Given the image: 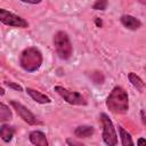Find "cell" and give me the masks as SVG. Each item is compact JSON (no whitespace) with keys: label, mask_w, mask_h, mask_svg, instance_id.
<instances>
[{"label":"cell","mask_w":146,"mask_h":146,"mask_svg":"<svg viewBox=\"0 0 146 146\" xmlns=\"http://www.w3.org/2000/svg\"><path fill=\"white\" fill-rule=\"evenodd\" d=\"M106 107L114 114H124L129 110V97L122 87H114L106 98Z\"/></svg>","instance_id":"1"},{"label":"cell","mask_w":146,"mask_h":146,"mask_svg":"<svg viewBox=\"0 0 146 146\" xmlns=\"http://www.w3.org/2000/svg\"><path fill=\"white\" fill-rule=\"evenodd\" d=\"M42 54L35 47H29L24 49L19 56V65L26 72H35L42 64Z\"/></svg>","instance_id":"2"},{"label":"cell","mask_w":146,"mask_h":146,"mask_svg":"<svg viewBox=\"0 0 146 146\" xmlns=\"http://www.w3.org/2000/svg\"><path fill=\"white\" fill-rule=\"evenodd\" d=\"M54 46L56 49V52L60 59H68L72 56L73 48L71 40L66 32L58 31L54 35Z\"/></svg>","instance_id":"3"},{"label":"cell","mask_w":146,"mask_h":146,"mask_svg":"<svg viewBox=\"0 0 146 146\" xmlns=\"http://www.w3.org/2000/svg\"><path fill=\"white\" fill-rule=\"evenodd\" d=\"M100 123L103 127V140L106 145L115 146L117 145V136L115 132V128L113 125V122L108 117L107 114L102 113L100 114Z\"/></svg>","instance_id":"4"},{"label":"cell","mask_w":146,"mask_h":146,"mask_svg":"<svg viewBox=\"0 0 146 146\" xmlns=\"http://www.w3.org/2000/svg\"><path fill=\"white\" fill-rule=\"evenodd\" d=\"M0 21L5 25L13 26V27H22V29L29 27V23L24 18L3 8L0 9Z\"/></svg>","instance_id":"5"},{"label":"cell","mask_w":146,"mask_h":146,"mask_svg":"<svg viewBox=\"0 0 146 146\" xmlns=\"http://www.w3.org/2000/svg\"><path fill=\"white\" fill-rule=\"evenodd\" d=\"M54 90H55L65 102H67V103L71 104V105H87L86 98H84L81 94H79V92H76V91H70V90L65 89V88L62 87V86H56V87L54 88Z\"/></svg>","instance_id":"6"},{"label":"cell","mask_w":146,"mask_h":146,"mask_svg":"<svg viewBox=\"0 0 146 146\" xmlns=\"http://www.w3.org/2000/svg\"><path fill=\"white\" fill-rule=\"evenodd\" d=\"M10 105H11L13 108L16 111L17 115H18L23 121H25L26 123H29V124H31V125L42 124V122L39 121V120L36 119V116H35L27 107H25L23 104L16 102V100H10Z\"/></svg>","instance_id":"7"},{"label":"cell","mask_w":146,"mask_h":146,"mask_svg":"<svg viewBox=\"0 0 146 146\" xmlns=\"http://www.w3.org/2000/svg\"><path fill=\"white\" fill-rule=\"evenodd\" d=\"M120 21H121V23L124 27H127L129 30H132V31L138 30L141 26V22L138 18H136L131 15H123V16H121Z\"/></svg>","instance_id":"8"},{"label":"cell","mask_w":146,"mask_h":146,"mask_svg":"<svg viewBox=\"0 0 146 146\" xmlns=\"http://www.w3.org/2000/svg\"><path fill=\"white\" fill-rule=\"evenodd\" d=\"M29 139L33 145L36 146H48V140L46 138V135L42 131L39 130H34L31 131L29 135Z\"/></svg>","instance_id":"9"},{"label":"cell","mask_w":146,"mask_h":146,"mask_svg":"<svg viewBox=\"0 0 146 146\" xmlns=\"http://www.w3.org/2000/svg\"><path fill=\"white\" fill-rule=\"evenodd\" d=\"M26 92H27V95H29L34 102H36V103H39V104H50V103H51V99H50L48 96L41 94V92L38 91V90H34V89H32V88H26Z\"/></svg>","instance_id":"10"},{"label":"cell","mask_w":146,"mask_h":146,"mask_svg":"<svg viewBox=\"0 0 146 146\" xmlns=\"http://www.w3.org/2000/svg\"><path fill=\"white\" fill-rule=\"evenodd\" d=\"M14 133H15V129L9 124H2L0 127V137L5 143L10 141L14 137Z\"/></svg>","instance_id":"11"},{"label":"cell","mask_w":146,"mask_h":146,"mask_svg":"<svg viewBox=\"0 0 146 146\" xmlns=\"http://www.w3.org/2000/svg\"><path fill=\"white\" fill-rule=\"evenodd\" d=\"M94 128L91 125H79L74 130V135L78 138H89L94 133Z\"/></svg>","instance_id":"12"},{"label":"cell","mask_w":146,"mask_h":146,"mask_svg":"<svg viewBox=\"0 0 146 146\" xmlns=\"http://www.w3.org/2000/svg\"><path fill=\"white\" fill-rule=\"evenodd\" d=\"M128 78H129V81L131 82V84H132L135 88H137L138 90L141 91V90L145 88V83H144V81H143L137 74H135L133 72H130L129 75H128Z\"/></svg>","instance_id":"13"},{"label":"cell","mask_w":146,"mask_h":146,"mask_svg":"<svg viewBox=\"0 0 146 146\" xmlns=\"http://www.w3.org/2000/svg\"><path fill=\"white\" fill-rule=\"evenodd\" d=\"M11 117H13V114H11V111L9 110V107L6 104L1 103L0 104V121L1 122L9 121Z\"/></svg>","instance_id":"14"},{"label":"cell","mask_w":146,"mask_h":146,"mask_svg":"<svg viewBox=\"0 0 146 146\" xmlns=\"http://www.w3.org/2000/svg\"><path fill=\"white\" fill-rule=\"evenodd\" d=\"M119 132H120V137H121V144L123 146H132L133 141L131 139V136L129 132H127L122 127H119Z\"/></svg>","instance_id":"15"},{"label":"cell","mask_w":146,"mask_h":146,"mask_svg":"<svg viewBox=\"0 0 146 146\" xmlns=\"http://www.w3.org/2000/svg\"><path fill=\"white\" fill-rule=\"evenodd\" d=\"M107 5H108L107 0H96V2L94 3L92 8L96 9V10H105Z\"/></svg>","instance_id":"16"},{"label":"cell","mask_w":146,"mask_h":146,"mask_svg":"<svg viewBox=\"0 0 146 146\" xmlns=\"http://www.w3.org/2000/svg\"><path fill=\"white\" fill-rule=\"evenodd\" d=\"M9 88H13V89H15V90H18V91H22L23 90V88L19 86V84H17V83H15V82H11V81H6L5 82Z\"/></svg>","instance_id":"17"},{"label":"cell","mask_w":146,"mask_h":146,"mask_svg":"<svg viewBox=\"0 0 146 146\" xmlns=\"http://www.w3.org/2000/svg\"><path fill=\"white\" fill-rule=\"evenodd\" d=\"M22 2L24 3H31V5H36V3H40L42 0H21Z\"/></svg>","instance_id":"18"},{"label":"cell","mask_w":146,"mask_h":146,"mask_svg":"<svg viewBox=\"0 0 146 146\" xmlns=\"http://www.w3.org/2000/svg\"><path fill=\"white\" fill-rule=\"evenodd\" d=\"M137 144H138L139 146H141V145H145V146H146V139H144V138H139L138 141H137Z\"/></svg>","instance_id":"19"},{"label":"cell","mask_w":146,"mask_h":146,"mask_svg":"<svg viewBox=\"0 0 146 146\" xmlns=\"http://www.w3.org/2000/svg\"><path fill=\"white\" fill-rule=\"evenodd\" d=\"M140 116H141V121H143V123L146 125V115H145V113L141 111L140 112Z\"/></svg>","instance_id":"20"},{"label":"cell","mask_w":146,"mask_h":146,"mask_svg":"<svg viewBox=\"0 0 146 146\" xmlns=\"http://www.w3.org/2000/svg\"><path fill=\"white\" fill-rule=\"evenodd\" d=\"M96 23H97V25H98V26H100V25H102V21H99V19H96Z\"/></svg>","instance_id":"21"},{"label":"cell","mask_w":146,"mask_h":146,"mask_svg":"<svg viewBox=\"0 0 146 146\" xmlns=\"http://www.w3.org/2000/svg\"><path fill=\"white\" fill-rule=\"evenodd\" d=\"M140 3H143V5H146V0H138Z\"/></svg>","instance_id":"22"}]
</instances>
